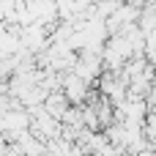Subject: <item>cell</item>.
I'll use <instances>...</instances> for the list:
<instances>
[{"label": "cell", "instance_id": "1", "mask_svg": "<svg viewBox=\"0 0 156 156\" xmlns=\"http://www.w3.org/2000/svg\"><path fill=\"white\" fill-rule=\"evenodd\" d=\"M60 88H63L60 93L66 96V101H69V104H80V101H85V99H88V93H90V90H88V85H85L82 80H77L71 71H69V74H60Z\"/></svg>", "mask_w": 156, "mask_h": 156}, {"label": "cell", "instance_id": "2", "mask_svg": "<svg viewBox=\"0 0 156 156\" xmlns=\"http://www.w3.org/2000/svg\"><path fill=\"white\" fill-rule=\"evenodd\" d=\"M14 145L19 148V154H22V156H44V154H47V151H44V143L36 140L30 132H22V134L16 137Z\"/></svg>", "mask_w": 156, "mask_h": 156}]
</instances>
